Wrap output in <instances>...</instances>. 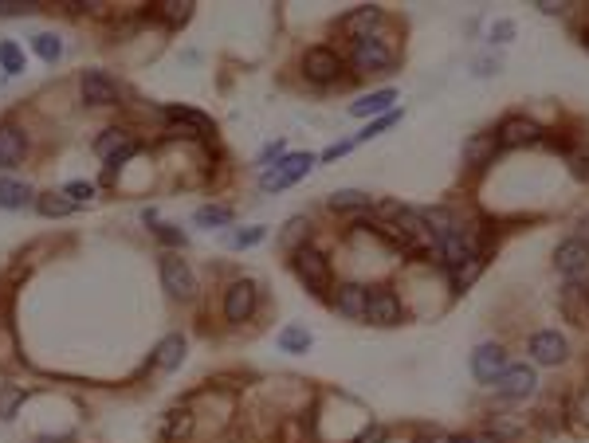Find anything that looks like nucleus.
Returning <instances> with one entry per match:
<instances>
[{
    "instance_id": "f257e3e1",
    "label": "nucleus",
    "mask_w": 589,
    "mask_h": 443,
    "mask_svg": "<svg viewBox=\"0 0 589 443\" xmlns=\"http://www.w3.org/2000/svg\"><path fill=\"white\" fill-rule=\"evenodd\" d=\"M294 271H299V279L306 283V291H314V294L330 291V259L323 255V251L299 247L294 251Z\"/></svg>"
},
{
    "instance_id": "f03ea898",
    "label": "nucleus",
    "mask_w": 589,
    "mask_h": 443,
    "mask_svg": "<svg viewBox=\"0 0 589 443\" xmlns=\"http://www.w3.org/2000/svg\"><path fill=\"white\" fill-rule=\"evenodd\" d=\"M161 286L169 291V298H193L197 291V279L193 271H188V263L181 255H161Z\"/></svg>"
},
{
    "instance_id": "7ed1b4c3",
    "label": "nucleus",
    "mask_w": 589,
    "mask_h": 443,
    "mask_svg": "<svg viewBox=\"0 0 589 443\" xmlns=\"http://www.w3.org/2000/svg\"><path fill=\"white\" fill-rule=\"evenodd\" d=\"M311 165H314L311 153H291V158H283L275 169H267L264 177H259V185H264L267 193H271V188H287V185L299 181V177L311 173Z\"/></svg>"
},
{
    "instance_id": "20e7f679",
    "label": "nucleus",
    "mask_w": 589,
    "mask_h": 443,
    "mask_svg": "<svg viewBox=\"0 0 589 443\" xmlns=\"http://www.w3.org/2000/svg\"><path fill=\"white\" fill-rule=\"evenodd\" d=\"M365 318H370L373 326H401V318H405V306H401V298L393 291H385V286H373L370 303H365Z\"/></svg>"
},
{
    "instance_id": "39448f33",
    "label": "nucleus",
    "mask_w": 589,
    "mask_h": 443,
    "mask_svg": "<svg viewBox=\"0 0 589 443\" xmlns=\"http://www.w3.org/2000/svg\"><path fill=\"white\" fill-rule=\"evenodd\" d=\"M342 71V59L334 47H306L303 55V75L311 82H334Z\"/></svg>"
},
{
    "instance_id": "423d86ee",
    "label": "nucleus",
    "mask_w": 589,
    "mask_h": 443,
    "mask_svg": "<svg viewBox=\"0 0 589 443\" xmlns=\"http://www.w3.org/2000/svg\"><path fill=\"white\" fill-rule=\"evenodd\" d=\"M353 67L370 71V75L373 71H385V67H393V52L377 35H362V40H353Z\"/></svg>"
},
{
    "instance_id": "0eeeda50",
    "label": "nucleus",
    "mask_w": 589,
    "mask_h": 443,
    "mask_svg": "<svg viewBox=\"0 0 589 443\" xmlns=\"http://www.w3.org/2000/svg\"><path fill=\"white\" fill-rule=\"evenodd\" d=\"M542 130L530 122V118L523 114H511V118H503L499 130H495V138H499V149H518V146H535Z\"/></svg>"
},
{
    "instance_id": "6e6552de",
    "label": "nucleus",
    "mask_w": 589,
    "mask_h": 443,
    "mask_svg": "<svg viewBox=\"0 0 589 443\" xmlns=\"http://www.w3.org/2000/svg\"><path fill=\"white\" fill-rule=\"evenodd\" d=\"M535 385H538L535 369L530 365H511L499 380H495V392H499L503 400H526L530 392H535Z\"/></svg>"
},
{
    "instance_id": "1a4fd4ad",
    "label": "nucleus",
    "mask_w": 589,
    "mask_h": 443,
    "mask_svg": "<svg viewBox=\"0 0 589 443\" xmlns=\"http://www.w3.org/2000/svg\"><path fill=\"white\" fill-rule=\"evenodd\" d=\"M471 373H476L479 385H491L507 373V353L499 350V345H479L476 353H471Z\"/></svg>"
},
{
    "instance_id": "9d476101",
    "label": "nucleus",
    "mask_w": 589,
    "mask_h": 443,
    "mask_svg": "<svg viewBox=\"0 0 589 443\" xmlns=\"http://www.w3.org/2000/svg\"><path fill=\"white\" fill-rule=\"evenodd\" d=\"M79 91H82V102H91V106H114L118 99H122L118 82L106 75V71H87L82 82H79Z\"/></svg>"
},
{
    "instance_id": "9b49d317",
    "label": "nucleus",
    "mask_w": 589,
    "mask_h": 443,
    "mask_svg": "<svg viewBox=\"0 0 589 443\" xmlns=\"http://www.w3.org/2000/svg\"><path fill=\"white\" fill-rule=\"evenodd\" d=\"M252 314H256V283H247V279L232 283L228 294H224V318L240 326V322H247Z\"/></svg>"
},
{
    "instance_id": "f8f14e48",
    "label": "nucleus",
    "mask_w": 589,
    "mask_h": 443,
    "mask_svg": "<svg viewBox=\"0 0 589 443\" xmlns=\"http://www.w3.org/2000/svg\"><path fill=\"white\" fill-rule=\"evenodd\" d=\"M94 153L111 165H122L138 153V141H134V134H126V130H106V134L94 141Z\"/></svg>"
},
{
    "instance_id": "ddd939ff",
    "label": "nucleus",
    "mask_w": 589,
    "mask_h": 443,
    "mask_svg": "<svg viewBox=\"0 0 589 443\" xmlns=\"http://www.w3.org/2000/svg\"><path fill=\"white\" fill-rule=\"evenodd\" d=\"M554 267H558L562 274H582L589 267V244L582 236H574V239H562L558 251H554Z\"/></svg>"
},
{
    "instance_id": "4468645a",
    "label": "nucleus",
    "mask_w": 589,
    "mask_h": 443,
    "mask_svg": "<svg viewBox=\"0 0 589 443\" xmlns=\"http://www.w3.org/2000/svg\"><path fill=\"white\" fill-rule=\"evenodd\" d=\"M565 338L558 330H542V333H535L530 338V357H535L538 365H558V361H565Z\"/></svg>"
},
{
    "instance_id": "2eb2a0df",
    "label": "nucleus",
    "mask_w": 589,
    "mask_h": 443,
    "mask_svg": "<svg viewBox=\"0 0 589 443\" xmlns=\"http://www.w3.org/2000/svg\"><path fill=\"white\" fill-rule=\"evenodd\" d=\"M165 118H169V122L181 130L185 138H208L212 134V122L205 114H197V111H188V106H169V111H165Z\"/></svg>"
},
{
    "instance_id": "dca6fc26",
    "label": "nucleus",
    "mask_w": 589,
    "mask_h": 443,
    "mask_svg": "<svg viewBox=\"0 0 589 443\" xmlns=\"http://www.w3.org/2000/svg\"><path fill=\"white\" fill-rule=\"evenodd\" d=\"M495 149H499V138L495 134H476L464 141V165H471V169H488V165L495 161Z\"/></svg>"
},
{
    "instance_id": "f3484780",
    "label": "nucleus",
    "mask_w": 589,
    "mask_h": 443,
    "mask_svg": "<svg viewBox=\"0 0 589 443\" xmlns=\"http://www.w3.org/2000/svg\"><path fill=\"white\" fill-rule=\"evenodd\" d=\"M365 303H370V291L358 283L338 286V294H334V306H338L342 318H365Z\"/></svg>"
},
{
    "instance_id": "a211bd4d",
    "label": "nucleus",
    "mask_w": 589,
    "mask_h": 443,
    "mask_svg": "<svg viewBox=\"0 0 589 443\" xmlns=\"http://www.w3.org/2000/svg\"><path fill=\"white\" fill-rule=\"evenodd\" d=\"M24 149H28V141H24V130L0 126V165H5V169H12V165L24 161Z\"/></svg>"
},
{
    "instance_id": "6ab92c4d",
    "label": "nucleus",
    "mask_w": 589,
    "mask_h": 443,
    "mask_svg": "<svg viewBox=\"0 0 589 443\" xmlns=\"http://www.w3.org/2000/svg\"><path fill=\"white\" fill-rule=\"evenodd\" d=\"M397 102V94L393 91H373V94H365V99H358L350 106V114L353 118H370V114H385L389 106Z\"/></svg>"
},
{
    "instance_id": "aec40b11",
    "label": "nucleus",
    "mask_w": 589,
    "mask_h": 443,
    "mask_svg": "<svg viewBox=\"0 0 589 443\" xmlns=\"http://www.w3.org/2000/svg\"><path fill=\"white\" fill-rule=\"evenodd\" d=\"M181 357H185V338H181V333H169V338L158 345V369L169 373V369L181 365Z\"/></svg>"
},
{
    "instance_id": "412c9836",
    "label": "nucleus",
    "mask_w": 589,
    "mask_h": 443,
    "mask_svg": "<svg viewBox=\"0 0 589 443\" xmlns=\"http://www.w3.org/2000/svg\"><path fill=\"white\" fill-rule=\"evenodd\" d=\"M377 20H381V8H358V12H350V16L342 20V28L353 32L362 40V35H370V28H373Z\"/></svg>"
},
{
    "instance_id": "4be33fe9",
    "label": "nucleus",
    "mask_w": 589,
    "mask_h": 443,
    "mask_svg": "<svg viewBox=\"0 0 589 443\" xmlns=\"http://www.w3.org/2000/svg\"><path fill=\"white\" fill-rule=\"evenodd\" d=\"M32 200V188L20 185V181H0V208H24Z\"/></svg>"
},
{
    "instance_id": "5701e85b",
    "label": "nucleus",
    "mask_w": 589,
    "mask_h": 443,
    "mask_svg": "<svg viewBox=\"0 0 589 443\" xmlns=\"http://www.w3.org/2000/svg\"><path fill=\"white\" fill-rule=\"evenodd\" d=\"M330 208H334V212H362V208H370V193H358V188H342V193L330 197Z\"/></svg>"
},
{
    "instance_id": "b1692460",
    "label": "nucleus",
    "mask_w": 589,
    "mask_h": 443,
    "mask_svg": "<svg viewBox=\"0 0 589 443\" xmlns=\"http://www.w3.org/2000/svg\"><path fill=\"white\" fill-rule=\"evenodd\" d=\"M479 271H483V255H471L468 263L452 267V286H456V291H468V286L479 279Z\"/></svg>"
},
{
    "instance_id": "393cba45",
    "label": "nucleus",
    "mask_w": 589,
    "mask_h": 443,
    "mask_svg": "<svg viewBox=\"0 0 589 443\" xmlns=\"http://www.w3.org/2000/svg\"><path fill=\"white\" fill-rule=\"evenodd\" d=\"M188 432H193V416H188V412H169V416H165V424H161L165 439H185Z\"/></svg>"
},
{
    "instance_id": "a878e982",
    "label": "nucleus",
    "mask_w": 589,
    "mask_h": 443,
    "mask_svg": "<svg viewBox=\"0 0 589 443\" xmlns=\"http://www.w3.org/2000/svg\"><path fill=\"white\" fill-rule=\"evenodd\" d=\"M158 8H161V20L173 24V28H181V24L193 16V5H188V0H165V5H158Z\"/></svg>"
},
{
    "instance_id": "bb28decb",
    "label": "nucleus",
    "mask_w": 589,
    "mask_h": 443,
    "mask_svg": "<svg viewBox=\"0 0 589 443\" xmlns=\"http://www.w3.org/2000/svg\"><path fill=\"white\" fill-rule=\"evenodd\" d=\"M32 47H35V55L40 59H47V63H55V59L63 55V43H59V35H52V32H40L32 40Z\"/></svg>"
},
{
    "instance_id": "cd10ccee",
    "label": "nucleus",
    "mask_w": 589,
    "mask_h": 443,
    "mask_svg": "<svg viewBox=\"0 0 589 443\" xmlns=\"http://www.w3.org/2000/svg\"><path fill=\"white\" fill-rule=\"evenodd\" d=\"M279 345L287 353H306V345H311V333H306L303 326H287L279 333Z\"/></svg>"
},
{
    "instance_id": "c85d7f7f",
    "label": "nucleus",
    "mask_w": 589,
    "mask_h": 443,
    "mask_svg": "<svg viewBox=\"0 0 589 443\" xmlns=\"http://www.w3.org/2000/svg\"><path fill=\"white\" fill-rule=\"evenodd\" d=\"M35 208H40L43 217H67V212L75 208V200H63V197H55V193H47V197L35 200Z\"/></svg>"
},
{
    "instance_id": "c756f323",
    "label": "nucleus",
    "mask_w": 589,
    "mask_h": 443,
    "mask_svg": "<svg viewBox=\"0 0 589 443\" xmlns=\"http://www.w3.org/2000/svg\"><path fill=\"white\" fill-rule=\"evenodd\" d=\"M0 67H5L8 75H20L24 71V55H20L16 43H0Z\"/></svg>"
},
{
    "instance_id": "7c9ffc66",
    "label": "nucleus",
    "mask_w": 589,
    "mask_h": 443,
    "mask_svg": "<svg viewBox=\"0 0 589 443\" xmlns=\"http://www.w3.org/2000/svg\"><path fill=\"white\" fill-rule=\"evenodd\" d=\"M232 220V212L228 208H212V205H205L197 212V224L200 227H220V224H228Z\"/></svg>"
},
{
    "instance_id": "2f4dec72",
    "label": "nucleus",
    "mask_w": 589,
    "mask_h": 443,
    "mask_svg": "<svg viewBox=\"0 0 589 443\" xmlns=\"http://www.w3.org/2000/svg\"><path fill=\"white\" fill-rule=\"evenodd\" d=\"M20 400H24V389H0V416L8 420V416L16 412V404H20Z\"/></svg>"
},
{
    "instance_id": "473e14b6",
    "label": "nucleus",
    "mask_w": 589,
    "mask_h": 443,
    "mask_svg": "<svg viewBox=\"0 0 589 443\" xmlns=\"http://www.w3.org/2000/svg\"><path fill=\"white\" fill-rule=\"evenodd\" d=\"M264 236H267L264 227H247V232H236V236H232V247H252V244H259Z\"/></svg>"
},
{
    "instance_id": "72a5a7b5",
    "label": "nucleus",
    "mask_w": 589,
    "mask_h": 443,
    "mask_svg": "<svg viewBox=\"0 0 589 443\" xmlns=\"http://www.w3.org/2000/svg\"><path fill=\"white\" fill-rule=\"evenodd\" d=\"M570 169H574V177L589 181V153H585V149H574V153H570Z\"/></svg>"
},
{
    "instance_id": "f704fd0d",
    "label": "nucleus",
    "mask_w": 589,
    "mask_h": 443,
    "mask_svg": "<svg viewBox=\"0 0 589 443\" xmlns=\"http://www.w3.org/2000/svg\"><path fill=\"white\" fill-rule=\"evenodd\" d=\"M574 416H577V420H582V424L589 428V389L577 392V400H574Z\"/></svg>"
},
{
    "instance_id": "c9c22d12",
    "label": "nucleus",
    "mask_w": 589,
    "mask_h": 443,
    "mask_svg": "<svg viewBox=\"0 0 589 443\" xmlns=\"http://www.w3.org/2000/svg\"><path fill=\"white\" fill-rule=\"evenodd\" d=\"M67 197H75V200H91L94 197V185H87V181H71L67 188H63Z\"/></svg>"
},
{
    "instance_id": "e433bc0d",
    "label": "nucleus",
    "mask_w": 589,
    "mask_h": 443,
    "mask_svg": "<svg viewBox=\"0 0 589 443\" xmlns=\"http://www.w3.org/2000/svg\"><path fill=\"white\" fill-rule=\"evenodd\" d=\"M511 35H515V24H511V20H499V24L491 28V40H495V43H507Z\"/></svg>"
},
{
    "instance_id": "4c0bfd02",
    "label": "nucleus",
    "mask_w": 589,
    "mask_h": 443,
    "mask_svg": "<svg viewBox=\"0 0 589 443\" xmlns=\"http://www.w3.org/2000/svg\"><path fill=\"white\" fill-rule=\"evenodd\" d=\"M385 439V428H370V432H362L353 443H381Z\"/></svg>"
},
{
    "instance_id": "58836bf2",
    "label": "nucleus",
    "mask_w": 589,
    "mask_h": 443,
    "mask_svg": "<svg viewBox=\"0 0 589 443\" xmlns=\"http://www.w3.org/2000/svg\"><path fill=\"white\" fill-rule=\"evenodd\" d=\"M161 239H169V244H185V236H181V232H173L169 224H161Z\"/></svg>"
},
{
    "instance_id": "ea45409f",
    "label": "nucleus",
    "mask_w": 589,
    "mask_h": 443,
    "mask_svg": "<svg viewBox=\"0 0 589 443\" xmlns=\"http://www.w3.org/2000/svg\"><path fill=\"white\" fill-rule=\"evenodd\" d=\"M40 443H71V436H40Z\"/></svg>"
},
{
    "instance_id": "a19ab883",
    "label": "nucleus",
    "mask_w": 589,
    "mask_h": 443,
    "mask_svg": "<svg viewBox=\"0 0 589 443\" xmlns=\"http://www.w3.org/2000/svg\"><path fill=\"white\" fill-rule=\"evenodd\" d=\"M582 239H585V244H589V217L582 220Z\"/></svg>"
},
{
    "instance_id": "79ce46f5",
    "label": "nucleus",
    "mask_w": 589,
    "mask_h": 443,
    "mask_svg": "<svg viewBox=\"0 0 589 443\" xmlns=\"http://www.w3.org/2000/svg\"><path fill=\"white\" fill-rule=\"evenodd\" d=\"M452 443H479L476 436H459V439H452Z\"/></svg>"
}]
</instances>
